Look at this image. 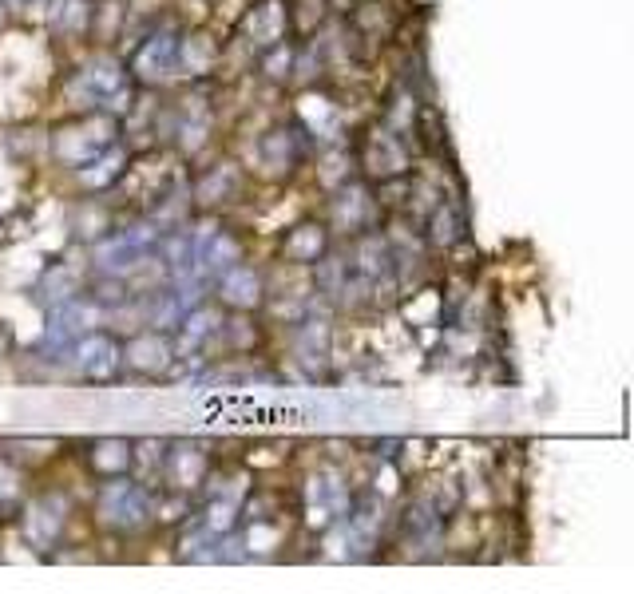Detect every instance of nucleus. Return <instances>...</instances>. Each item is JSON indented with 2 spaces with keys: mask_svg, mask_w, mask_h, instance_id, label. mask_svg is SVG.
Instances as JSON below:
<instances>
[]
</instances>
